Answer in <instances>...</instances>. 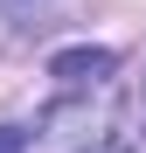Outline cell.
I'll use <instances>...</instances> for the list:
<instances>
[{
    "label": "cell",
    "instance_id": "obj_1",
    "mask_svg": "<svg viewBox=\"0 0 146 153\" xmlns=\"http://www.w3.org/2000/svg\"><path fill=\"white\" fill-rule=\"evenodd\" d=\"M111 70H118V56H111V49H63V56L49 63V76H56V84H70V91H90V84H104Z\"/></svg>",
    "mask_w": 146,
    "mask_h": 153
},
{
    "label": "cell",
    "instance_id": "obj_2",
    "mask_svg": "<svg viewBox=\"0 0 146 153\" xmlns=\"http://www.w3.org/2000/svg\"><path fill=\"white\" fill-rule=\"evenodd\" d=\"M0 153H28V132L21 125H0Z\"/></svg>",
    "mask_w": 146,
    "mask_h": 153
}]
</instances>
